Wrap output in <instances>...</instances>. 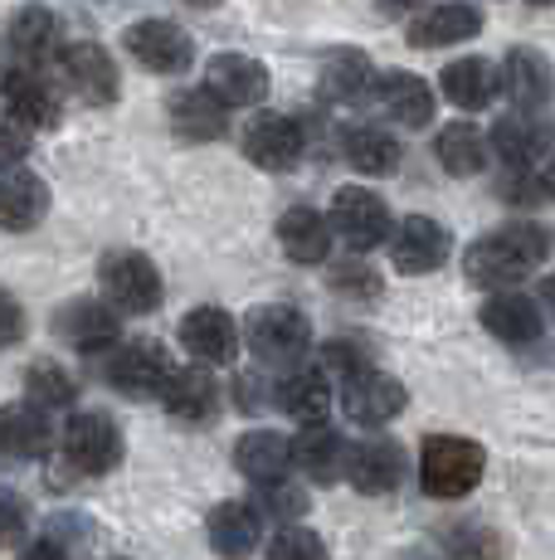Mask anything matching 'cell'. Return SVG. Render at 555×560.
<instances>
[{"label": "cell", "instance_id": "cell-12", "mask_svg": "<svg viewBox=\"0 0 555 560\" xmlns=\"http://www.w3.org/2000/svg\"><path fill=\"white\" fill-rule=\"evenodd\" d=\"M55 331L69 341L73 351H83V357L113 351L117 337H122V327H117V307L98 303V298H79V303L59 307L55 312Z\"/></svg>", "mask_w": 555, "mask_h": 560}, {"label": "cell", "instance_id": "cell-37", "mask_svg": "<svg viewBox=\"0 0 555 560\" xmlns=\"http://www.w3.org/2000/svg\"><path fill=\"white\" fill-rule=\"evenodd\" d=\"M327 283H332L341 298H356V303H376V298L386 293L380 273L366 264V258H341L332 273H327Z\"/></svg>", "mask_w": 555, "mask_h": 560}, {"label": "cell", "instance_id": "cell-11", "mask_svg": "<svg viewBox=\"0 0 555 560\" xmlns=\"http://www.w3.org/2000/svg\"><path fill=\"white\" fill-rule=\"evenodd\" d=\"M170 375H176V365L166 361V351L162 347H146V341H137V347H122L108 361L113 390H122L127 400H162Z\"/></svg>", "mask_w": 555, "mask_h": 560}, {"label": "cell", "instance_id": "cell-31", "mask_svg": "<svg viewBox=\"0 0 555 560\" xmlns=\"http://www.w3.org/2000/svg\"><path fill=\"white\" fill-rule=\"evenodd\" d=\"M278 405H283L297 424H327V415H332V381H327L322 371L297 365V371L278 385Z\"/></svg>", "mask_w": 555, "mask_h": 560}, {"label": "cell", "instance_id": "cell-15", "mask_svg": "<svg viewBox=\"0 0 555 560\" xmlns=\"http://www.w3.org/2000/svg\"><path fill=\"white\" fill-rule=\"evenodd\" d=\"M49 415L39 400H15V405H0V458L10 463H35L49 454Z\"/></svg>", "mask_w": 555, "mask_h": 560}, {"label": "cell", "instance_id": "cell-21", "mask_svg": "<svg viewBox=\"0 0 555 560\" xmlns=\"http://www.w3.org/2000/svg\"><path fill=\"white\" fill-rule=\"evenodd\" d=\"M317 89H322V103H361L366 93H376V69H370L366 49H332L322 63V73H317Z\"/></svg>", "mask_w": 555, "mask_h": 560}, {"label": "cell", "instance_id": "cell-10", "mask_svg": "<svg viewBox=\"0 0 555 560\" xmlns=\"http://www.w3.org/2000/svg\"><path fill=\"white\" fill-rule=\"evenodd\" d=\"M303 127L283 113H259L249 127H244V156L263 171H293L303 161Z\"/></svg>", "mask_w": 555, "mask_h": 560}, {"label": "cell", "instance_id": "cell-44", "mask_svg": "<svg viewBox=\"0 0 555 560\" xmlns=\"http://www.w3.org/2000/svg\"><path fill=\"white\" fill-rule=\"evenodd\" d=\"M20 331H25V307L15 303V298L0 288V351H10L20 341Z\"/></svg>", "mask_w": 555, "mask_h": 560}, {"label": "cell", "instance_id": "cell-19", "mask_svg": "<svg viewBox=\"0 0 555 560\" xmlns=\"http://www.w3.org/2000/svg\"><path fill=\"white\" fill-rule=\"evenodd\" d=\"M162 405L170 409V419H180V424H210L220 409V385L205 365H176V375L166 381Z\"/></svg>", "mask_w": 555, "mask_h": 560}, {"label": "cell", "instance_id": "cell-30", "mask_svg": "<svg viewBox=\"0 0 555 560\" xmlns=\"http://www.w3.org/2000/svg\"><path fill=\"white\" fill-rule=\"evenodd\" d=\"M346 458H351V448L327 424H303V434L293 439V463L312 482H336L346 472Z\"/></svg>", "mask_w": 555, "mask_h": 560}, {"label": "cell", "instance_id": "cell-5", "mask_svg": "<svg viewBox=\"0 0 555 560\" xmlns=\"http://www.w3.org/2000/svg\"><path fill=\"white\" fill-rule=\"evenodd\" d=\"M122 454H127L122 429L103 409H83L63 429V463L73 472H83V478H108V472L122 468Z\"/></svg>", "mask_w": 555, "mask_h": 560}, {"label": "cell", "instance_id": "cell-1", "mask_svg": "<svg viewBox=\"0 0 555 560\" xmlns=\"http://www.w3.org/2000/svg\"><path fill=\"white\" fill-rule=\"evenodd\" d=\"M551 254V234L531 220H511L501 230L483 234L477 244H468L463 254V273L468 283L501 293V288H517L527 273H536V264Z\"/></svg>", "mask_w": 555, "mask_h": 560}, {"label": "cell", "instance_id": "cell-26", "mask_svg": "<svg viewBox=\"0 0 555 560\" xmlns=\"http://www.w3.org/2000/svg\"><path fill=\"white\" fill-rule=\"evenodd\" d=\"M376 98L380 107L394 117L400 127H429L434 122V89L420 79V73H404V69H394V73H380L376 79Z\"/></svg>", "mask_w": 555, "mask_h": 560}, {"label": "cell", "instance_id": "cell-18", "mask_svg": "<svg viewBox=\"0 0 555 560\" xmlns=\"http://www.w3.org/2000/svg\"><path fill=\"white\" fill-rule=\"evenodd\" d=\"M346 478L366 498H386V492H394L404 482V448L394 439H366V444L351 448Z\"/></svg>", "mask_w": 555, "mask_h": 560}, {"label": "cell", "instance_id": "cell-45", "mask_svg": "<svg viewBox=\"0 0 555 560\" xmlns=\"http://www.w3.org/2000/svg\"><path fill=\"white\" fill-rule=\"evenodd\" d=\"M20 560H69V551H63L59 541H35Z\"/></svg>", "mask_w": 555, "mask_h": 560}, {"label": "cell", "instance_id": "cell-27", "mask_svg": "<svg viewBox=\"0 0 555 560\" xmlns=\"http://www.w3.org/2000/svg\"><path fill=\"white\" fill-rule=\"evenodd\" d=\"M483 327L493 331L497 341H507V347H531V341L541 337V307L531 303V298L501 288V293H493L483 303Z\"/></svg>", "mask_w": 555, "mask_h": 560}, {"label": "cell", "instance_id": "cell-22", "mask_svg": "<svg viewBox=\"0 0 555 560\" xmlns=\"http://www.w3.org/2000/svg\"><path fill=\"white\" fill-rule=\"evenodd\" d=\"M483 30V10H473L468 0H448V5L424 10L410 25V45L414 49H444V45H463Z\"/></svg>", "mask_w": 555, "mask_h": 560}, {"label": "cell", "instance_id": "cell-16", "mask_svg": "<svg viewBox=\"0 0 555 560\" xmlns=\"http://www.w3.org/2000/svg\"><path fill=\"white\" fill-rule=\"evenodd\" d=\"M205 89L224 107H253L269 98V69L249 54H215L205 63Z\"/></svg>", "mask_w": 555, "mask_h": 560}, {"label": "cell", "instance_id": "cell-34", "mask_svg": "<svg viewBox=\"0 0 555 560\" xmlns=\"http://www.w3.org/2000/svg\"><path fill=\"white\" fill-rule=\"evenodd\" d=\"M341 152L346 161L361 171V176H390L394 166H400V142L386 132V127H346L341 132Z\"/></svg>", "mask_w": 555, "mask_h": 560}, {"label": "cell", "instance_id": "cell-29", "mask_svg": "<svg viewBox=\"0 0 555 560\" xmlns=\"http://www.w3.org/2000/svg\"><path fill=\"white\" fill-rule=\"evenodd\" d=\"M5 107L15 117H25L29 127H55L59 122V93L45 83V73L35 63L5 73Z\"/></svg>", "mask_w": 555, "mask_h": 560}, {"label": "cell", "instance_id": "cell-25", "mask_svg": "<svg viewBox=\"0 0 555 560\" xmlns=\"http://www.w3.org/2000/svg\"><path fill=\"white\" fill-rule=\"evenodd\" d=\"M205 532H210V551L220 560H244L259 546L263 522H259V508H249V502H220V508L210 512Z\"/></svg>", "mask_w": 555, "mask_h": 560}, {"label": "cell", "instance_id": "cell-6", "mask_svg": "<svg viewBox=\"0 0 555 560\" xmlns=\"http://www.w3.org/2000/svg\"><path fill=\"white\" fill-rule=\"evenodd\" d=\"M404 400H410L404 385L380 371V365H370V361L356 365L351 375H341V405H346V415L366 429L390 424V419L404 409Z\"/></svg>", "mask_w": 555, "mask_h": 560}, {"label": "cell", "instance_id": "cell-3", "mask_svg": "<svg viewBox=\"0 0 555 560\" xmlns=\"http://www.w3.org/2000/svg\"><path fill=\"white\" fill-rule=\"evenodd\" d=\"M98 283H103V298H108L117 312H127V317H146V312H156L162 298H166L162 268L137 249H108L103 254L98 258Z\"/></svg>", "mask_w": 555, "mask_h": 560}, {"label": "cell", "instance_id": "cell-46", "mask_svg": "<svg viewBox=\"0 0 555 560\" xmlns=\"http://www.w3.org/2000/svg\"><path fill=\"white\" fill-rule=\"evenodd\" d=\"M380 10H386V15H410V10H420L424 0H376Z\"/></svg>", "mask_w": 555, "mask_h": 560}, {"label": "cell", "instance_id": "cell-36", "mask_svg": "<svg viewBox=\"0 0 555 560\" xmlns=\"http://www.w3.org/2000/svg\"><path fill=\"white\" fill-rule=\"evenodd\" d=\"M434 152H439V166L448 171V176H477V171L487 166V137L468 122H453V127L439 132Z\"/></svg>", "mask_w": 555, "mask_h": 560}, {"label": "cell", "instance_id": "cell-13", "mask_svg": "<svg viewBox=\"0 0 555 560\" xmlns=\"http://www.w3.org/2000/svg\"><path fill=\"white\" fill-rule=\"evenodd\" d=\"M180 347L205 365H229L239 357V322H234L224 307L205 303V307L180 317Z\"/></svg>", "mask_w": 555, "mask_h": 560}, {"label": "cell", "instance_id": "cell-42", "mask_svg": "<svg viewBox=\"0 0 555 560\" xmlns=\"http://www.w3.org/2000/svg\"><path fill=\"white\" fill-rule=\"evenodd\" d=\"M25 526H29V512H25V502H20V492L0 488V551L25 541Z\"/></svg>", "mask_w": 555, "mask_h": 560}, {"label": "cell", "instance_id": "cell-39", "mask_svg": "<svg viewBox=\"0 0 555 560\" xmlns=\"http://www.w3.org/2000/svg\"><path fill=\"white\" fill-rule=\"evenodd\" d=\"M444 546H448V551H453L458 560H497V556H501L497 532H487V526H448V532H444Z\"/></svg>", "mask_w": 555, "mask_h": 560}, {"label": "cell", "instance_id": "cell-41", "mask_svg": "<svg viewBox=\"0 0 555 560\" xmlns=\"http://www.w3.org/2000/svg\"><path fill=\"white\" fill-rule=\"evenodd\" d=\"M29 137H35V127L5 107V113H0V166H20V161L29 156Z\"/></svg>", "mask_w": 555, "mask_h": 560}, {"label": "cell", "instance_id": "cell-14", "mask_svg": "<svg viewBox=\"0 0 555 560\" xmlns=\"http://www.w3.org/2000/svg\"><path fill=\"white\" fill-rule=\"evenodd\" d=\"M394 268H400L404 278H420V273H434V268H444L448 258V230L439 220H429V214H404L400 230H394Z\"/></svg>", "mask_w": 555, "mask_h": 560}, {"label": "cell", "instance_id": "cell-9", "mask_svg": "<svg viewBox=\"0 0 555 560\" xmlns=\"http://www.w3.org/2000/svg\"><path fill=\"white\" fill-rule=\"evenodd\" d=\"M59 63H63V79H69V89L79 93L83 103H93V107H113L117 103V93H122V79H117V63H113V54L103 49V45H69V49H59Z\"/></svg>", "mask_w": 555, "mask_h": 560}, {"label": "cell", "instance_id": "cell-17", "mask_svg": "<svg viewBox=\"0 0 555 560\" xmlns=\"http://www.w3.org/2000/svg\"><path fill=\"white\" fill-rule=\"evenodd\" d=\"M501 89H507V98L517 113H541V107H551L555 98V69L551 59L541 49H511L507 63H501Z\"/></svg>", "mask_w": 555, "mask_h": 560}, {"label": "cell", "instance_id": "cell-50", "mask_svg": "<svg viewBox=\"0 0 555 560\" xmlns=\"http://www.w3.org/2000/svg\"><path fill=\"white\" fill-rule=\"evenodd\" d=\"M531 5H555V0H531Z\"/></svg>", "mask_w": 555, "mask_h": 560}, {"label": "cell", "instance_id": "cell-4", "mask_svg": "<svg viewBox=\"0 0 555 560\" xmlns=\"http://www.w3.org/2000/svg\"><path fill=\"white\" fill-rule=\"evenodd\" d=\"M244 337H249V351L263 365H297L307 357V347H312V322L293 303H269L249 312Z\"/></svg>", "mask_w": 555, "mask_h": 560}, {"label": "cell", "instance_id": "cell-23", "mask_svg": "<svg viewBox=\"0 0 555 560\" xmlns=\"http://www.w3.org/2000/svg\"><path fill=\"white\" fill-rule=\"evenodd\" d=\"M170 127H176L180 142H220L224 127H229V107H224L210 89H186L170 98Z\"/></svg>", "mask_w": 555, "mask_h": 560}, {"label": "cell", "instance_id": "cell-48", "mask_svg": "<svg viewBox=\"0 0 555 560\" xmlns=\"http://www.w3.org/2000/svg\"><path fill=\"white\" fill-rule=\"evenodd\" d=\"M186 5H196V10H215L220 0H186Z\"/></svg>", "mask_w": 555, "mask_h": 560}, {"label": "cell", "instance_id": "cell-28", "mask_svg": "<svg viewBox=\"0 0 555 560\" xmlns=\"http://www.w3.org/2000/svg\"><path fill=\"white\" fill-rule=\"evenodd\" d=\"M45 214H49V186L35 171H10V176L0 180V224H5L10 234L35 230Z\"/></svg>", "mask_w": 555, "mask_h": 560}, {"label": "cell", "instance_id": "cell-24", "mask_svg": "<svg viewBox=\"0 0 555 560\" xmlns=\"http://www.w3.org/2000/svg\"><path fill=\"white\" fill-rule=\"evenodd\" d=\"M234 468L249 482H283V472L293 468V439H283L278 429H249L234 444Z\"/></svg>", "mask_w": 555, "mask_h": 560}, {"label": "cell", "instance_id": "cell-32", "mask_svg": "<svg viewBox=\"0 0 555 560\" xmlns=\"http://www.w3.org/2000/svg\"><path fill=\"white\" fill-rule=\"evenodd\" d=\"M439 89H444V98L453 107H463V113H483L497 93V73L487 59H453L439 73Z\"/></svg>", "mask_w": 555, "mask_h": 560}, {"label": "cell", "instance_id": "cell-40", "mask_svg": "<svg viewBox=\"0 0 555 560\" xmlns=\"http://www.w3.org/2000/svg\"><path fill=\"white\" fill-rule=\"evenodd\" d=\"M269 560H327V541L307 526H283L269 541Z\"/></svg>", "mask_w": 555, "mask_h": 560}, {"label": "cell", "instance_id": "cell-8", "mask_svg": "<svg viewBox=\"0 0 555 560\" xmlns=\"http://www.w3.org/2000/svg\"><path fill=\"white\" fill-rule=\"evenodd\" d=\"M122 45L152 73H186L190 59H196V39L170 20H137V25H127Z\"/></svg>", "mask_w": 555, "mask_h": 560}, {"label": "cell", "instance_id": "cell-38", "mask_svg": "<svg viewBox=\"0 0 555 560\" xmlns=\"http://www.w3.org/2000/svg\"><path fill=\"white\" fill-rule=\"evenodd\" d=\"M25 395L29 400H39L45 409H59V405L73 400V381H69V371H63L59 361H35L25 371Z\"/></svg>", "mask_w": 555, "mask_h": 560}, {"label": "cell", "instance_id": "cell-7", "mask_svg": "<svg viewBox=\"0 0 555 560\" xmlns=\"http://www.w3.org/2000/svg\"><path fill=\"white\" fill-rule=\"evenodd\" d=\"M332 230L356 254H366L390 240V205L366 186H341L332 196Z\"/></svg>", "mask_w": 555, "mask_h": 560}, {"label": "cell", "instance_id": "cell-35", "mask_svg": "<svg viewBox=\"0 0 555 560\" xmlns=\"http://www.w3.org/2000/svg\"><path fill=\"white\" fill-rule=\"evenodd\" d=\"M10 49H15L25 63L49 59V54L59 49V20H55V10H45V5H25V10H20L15 25H10Z\"/></svg>", "mask_w": 555, "mask_h": 560}, {"label": "cell", "instance_id": "cell-2", "mask_svg": "<svg viewBox=\"0 0 555 560\" xmlns=\"http://www.w3.org/2000/svg\"><path fill=\"white\" fill-rule=\"evenodd\" d=\"M483 468H487V454L477 439H463V434H434L424 439V454H420V482L429 498L439 502H453V498H468V492L483 482Z\"/></svg>", "mask_w": 555, "mask_h": 560}, {"label": "cell", "instance_id": "cell-49", "mask_svg": "<svg viewBox=\"0 0 555 560\" xmlns=\"http://www.w3.org/2000/svg\"><path fill=\"white\" fill-rule=\"evenodd\" d=\"M546 190L555 196V161H551V171H546Z\"/></svg>", "mask_w": 555, "mask_h": 560}, {"label": "cell", "instance_id": "cell-47", "mask_svg": "<svg viewBox=\"0 0 555 560\" xmlns=\"http://www.w3.org/2000/svg\"><path fill=\"white\" fill-rule=\"evenodd\" d=\"M541 303H546V312L555 317V273H546V283H541Z\"/></svg>", "mask_w": 555, "mask_h": 560}, {"label": "cell", "instance_id": "cell-20", "mask_svg": "<svg viewBox=\"0 0 555 560\" xmlns=\"http://www.w3.org/2000/svg\"><path fill=\"white\" fill-rule=\"evenodd\" d=\"M278 244H283V254L293 258V264L312 268L332 254V220L317 214L312 205H293V210H283V220H278Z\"/></svg>", "mask_w": 555, "mask_h": 560}, {"label": "cell", "instance_id": "cell-33", "mask_svg": "<svg viewBox=\"0 0 555 560\" xmlns=\"http://www.w3.org/2000/svg\"><path fill=\"white\" fill-rule=\"evenodd\" d=\"M493 147L511 171H531L546 156V132L536 127V113H511L493 127Z\"/></svg>", "mask_w": 555, "mask_h": 560}, {"label": "cell", "instance_id": "cell-43", "mask_svg": "<svg viewBox=\"0 0 555 560\" xmlns=\"http://www.w3.org/2000/svg\"><path fill=\"white\" fill-rule=\"evenodd\" d=\"M263 508H269L273 516H303L307 512V492H297V488H287V482H263Z\"/></svg>", "mask_w": 555, "mask_h": 560}]
</instances>
